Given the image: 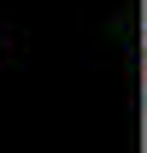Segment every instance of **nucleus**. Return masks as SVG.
Wrapping results in <instances>:
<instances>
[{
    "mask_svg": "<svg viewBox=\"0 0 147 153\" xmlns=\"http://www.w3.org/2000/svg\"><path fill=\"white\" fill-rule=\"evenodd\" d=\"M6 59H12V30L0 24V65H6Z\"/></svg>",
    "mask_w": 147,
    "mask_h": 153,
    "instance_id": "1",
    "label": "nucleus"
}]
</instances>
